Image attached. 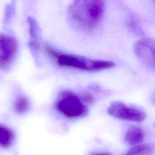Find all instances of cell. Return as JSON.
Returning <instances> with one entry per match:
<instances>
[{"label":"cell","mask_w":155,"mask_h":155,"mask_svg":"<svg viewBox=\"0 0 155 155\" xmlns=\"http://www.w3.org/2000/svg\"><path fill=\"white\" fill-rule=\"evenodd\" d=\"M105 2L100 0H78L71 2L68 15L72 22L81 29H94L103 18Z\"/></svg>","instance_id":"1"},{"label":"cell","mask_w":155,"mask_h":155,"mask_svg":"<svg viewBox=\"0 0 155 155\" xmlns=\"http://www.w3.org/2000/svg\"><path fill=\"white\" fill-rule=\"evenodd\" d=\"M42 48L50 58L61 67L94 71L111 68L115 66V63L111 61L93 59L70 54L62 53L47 45H44Z\"/></svg>","instance_id":"2"},{"label":"cell","mask_w":155,"mask_h":155,"mask_svg":"<svg viewBox=\"0 0 155 155\" xmlns=\"http://www.w3.org/2000/svg\"><path fill=\"white\" fill-rule=\"evenodd\" d=\"M55 108L63 116L68 118H79L86 116L88 108L79 95L71 91L64 90L59 93L55 103Z\"/></svg>","instance_id":"3"},{"label":"cell","mask_w":155,"mask_h":155,"mask_svg":"<svg viewBox=\"0 0 155 155\" xmlns=\"http://www.w3.org/2000/svg\"><path fill=\"white\" fill-rule=\"evenodd\" d=\"M107 113L115 118L136 122H142L146 118L145 113L142 110L119 101L111 102L107 108Z\"/></svg>","instance_id":"4"},{"label":"cell","mask_w":155,"mask_h":155,"mask_svg":"<svg viewBox=\"0 0 155 155\" xmlns=\"http://www.w3.org/2000/svg\"><path fill=\"white\" fill-rule=\"evenodd\" d=\"M134 51L142 64L155 69V39L143 38L137 41L134 45Z\"/></svg>","instance_id":"5"},{"label":"cell","mask_w":155,"mask_h":155,"mask_svg":"<svg viewBox=\"0 0 155 155\" xmlns=\"http://www.w3.org/2000/svg\"><path fill=\"white\" fill-rule=\"evenodd\" d=\"M18 47L15 38L0 33V68L5 69L9 67L16 55Z\"/></svg>","instance_id":"6"},{"label":"cell","mask_w":155,"mask_h":155,"mask_svg":"<svg viewBox=\"0 0 155 155\" xmlns=\"http://www.w3.org/2000/svg\"><path fill=\"white\" fill-rule=\"evenodd\" d=\"M144 137L143 130L139 126L132 125L127 129L124 136V141L129 145L134 146L142 143Z\"/></svg>","instance_id":"7"},{"label":"cell","mask_w":155,"mask_h":155,"mask_svg":"<svg viewBox=\"0 0 155 155\" xmlns=\"http://www.w3.org/2000/svg\"><path fill=\"white\" fill-rule=\"evenodd\" d=\"M15 133L7 126L0 124V147L8 148L13 143Z\"/></svg>","instance_id":"8"},{"label":"cell","mask_w":155,"mask_h":155,"mask_svg":"<svg viewBox=\"0 0 155 155\" xmlns=\"http://www.w3.org/2000/svg\"><path fill=\"white\" fill-rule=\"evenodd\" d=\"M154 152V148L146 143H140L132 146L123 155H151Z\"/></svg>","instance_id":"9"},{"label":"cell","mask_w":155,"mask_h":155,"mask_svg":"<svg viewBox=\"0 0 155 155\" xmlns=\"http://www.w3.org/2000/svg\"><path fill=\"white\" fill-rule=\"evenodd\" d=\"M27 21L29 28L30 39V42H40L39 39L40 35V29L38 22L35 18L31 16H28Z\"/></svg>","instance_id":"10"},{"label":"cell","mask_w":155,"mask_h":155,"mask_svg":"<svg viewBox=\"0 0 155 155\" xmlns=\"http://www.w3.org/2000/svg\"><path fill=\"white\" fill-rule=\"evenodd\" d=\"M30 102L28 99L23 96H19L14 104V110L18 114L25 113L29 109Z\"/></svg>","instance_id":"11"},{"label":"cell","mask_w":155,"mask_h":155,"mask_svg":"<svg viewBox=\"0 0 155 155\" xmlns=\"http://www.w3.org/2000/svg\"><path fill=\"white\" fill-rule=\"evenodd\" d=\"M79 95V97L82 101L85 104H91L94 102V97L93 96L88 92H84Z\"/></svg>","instance_id":"12"},{"label":"cell","mask_w":155,"mask_h":155,"mask_svg":"<svg viewBox=\"0 0 155 155\" xmlns=\"http://www.w3.org/2000/svg\"><path fill=\"white\" fill-rule=\"evenodd\" d=\"M91 155H112V154L110 153H99L92 154Z\"/></svg>","instance_id":"13"},{"label":"cell","mask_w":155,"mask_h":155,"mask_svg":"<svg viewBox=\"0 0 155 155\" xmlns=\"http://www.w3.org/2000/svg\"><path fill=\"white\" fill-rule=\"evenodd\" d=\"M153 101H154V102H155V96L153 97Z\"/></svg>","instance_id":"14"},{"label":"cell","mask_w":155,"mask_h":155,"mask_svg":"<svg viewBox=\"0 0 155 155\" xmlns=\"http://www.w3.org/2000/svg\"><path fill=\"white\" fill-rule=\"evenodd\" d=\"M154 125H155V124H154Z\"/></svg>","instance_id":"15"}]
</instances>
